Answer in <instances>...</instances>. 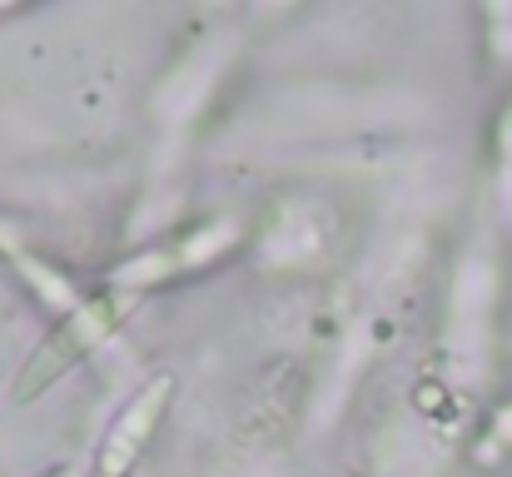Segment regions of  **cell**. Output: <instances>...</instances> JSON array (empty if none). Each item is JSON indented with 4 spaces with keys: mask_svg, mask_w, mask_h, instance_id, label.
Segmentation results:
<instances>
[{
    "mask_svg": "<svg viewBox=\"0 0 512 477\" xmlns=\"http://www.w3.org/2000/svg\"><path fill=\"white\" fill-rule=\"evenodd\" d=\"M40 477H85V473H80L75 463H55V468H45Z\"/></svg>",
    "mask_w": 512,
    "mask_h": 477,
    "instance_id": "obj_3",
    "label": "cell"
},
{
    "mask_svg": "<svg viewBox=\"0 0 512 477\" xmlns=\"http://www.w3.org/2000/svg\"><path fill=\"white\" fill-rule=\"evenodd\" d=\"M170 398H174V373H155L135 388V398L115 413L100 453H95V477H130L135 463L145 458L150 438L160 433L165 413H170Z\"/></svg>",
    "mask_w": 512,
    "mask_h": 477,
    "instance_id": "obj_2",
    "label": "cell"
},
{
    "mask_svg": "<svg viewBox=\"0 0 512 477\" xmlns=\"http://www.w3.org/2000/svg\"><path fill=\"white\" fill-rule=\"evenodd\" d=\"M130 314H135V294H125V289H105V294L80 299L70 314L30 348V358H25L20 373L10 378V398H15V403H35L40 393H50V388H55L65 373H75L110 333H120V323Z\"/></svg>",
    "mask_w": 512,
    "mask_h": 477,
    "instance_id": "obj_1",
    "label": "cell"
},
{
    "mask_svg": "<svg viewBox=\"0 0 512 477\" xmlns=\"http://www.w3.org/2000/svg\"><path fill=\"white\" fill-rule=\"evenodd\" d=\"M0 244H10V239H5V229H0Z\"/></svg>",
    "mask_w": 512,
    "mask_h": 477,
    "instance_id": "obj_4",
    "label": "cell"
}]
</instances>
